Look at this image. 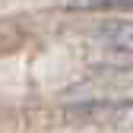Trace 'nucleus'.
<instances>
[{
    "label": "nucleus",
    "mask_w": 133,
    "mask_h": 133,
    "mask_svg": "<svg viewBox=\"0 0 133 133\" xmlns=\"http://www.w3.org/2000/svg\"><path fill=\"white\" fill-rule=\"evenodd\" d=\"M73 114L95 117V121H105V124L117 127V130L133 133V105H79V108H73Z\"/></svg>",
    "instance_id": "2"
},
{
    "label": "nucleus",
    "mask_w": 133,
    "mask_h": 133,
    "mask_svg": "<svg viewBox=\"0 0 133 133\" xmlns=\"http://www.w3.org/2000/svg\"><path fill=\"white\" fill-rule=\"evenodd\" d=\"M95 38L117 57H133V19H124V16L102 19L95 25Z\"/></svg>",
    "instance_id": "1"
},
{
    "label": "nucleus",
    "mask_w": 133,
    "mask_h": 133,
    "mask_svg": "<svg viewBox=\"0 0 133 133\" xmlns=\"http://www.w3.org/2000/svg\"><path fill=\"white\" fill-rule=\"evenodd\" d=\"M70 10H133V0H66Z\"/></svg>",
    "instance_id": "3"
}]
</instances>
